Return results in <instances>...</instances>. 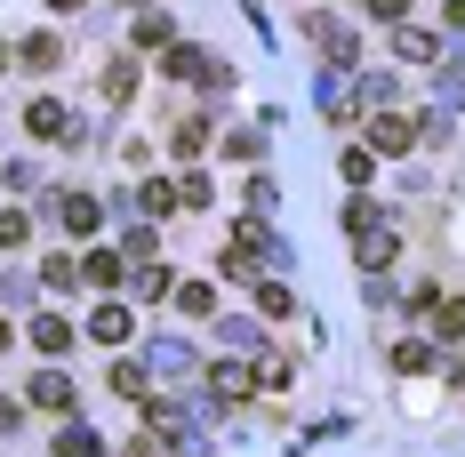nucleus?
<instances>
[{
	"label": "nucleus",
	"mask_w": 465,
	"mask_h": 457,
	"mask_svg": "<svg viewBox=\"0 0 465 457\" xmlns=\"http://www.w3.org/2000/svg\"><path fill=\"white\" fill-rule=\"evenodd\" d=\"M129 8H144V0H129Z\"/></svg>",
	"instance_id": "29"
},
{
	"label": "nucleus",
	"mask_w": 465,
	"mask_h": 457,
	"mask_svg": "<svg viewBox=\"0 0 465 457\" xmlns=\"http://www.w3.org/2000/svg\"><path fill=\"white\" fill-rule=\"evenodd\" d=\"M249 385H257L249 362H217V393H225V402H249Z\"/></svg>",
	"instance_id": "10"
},
{
	"label": "nucleus",
	"mask_w": 465,
	"mask_h": 457,
	"mask_svg": "<svg viewBox=\"0 0 465 457\" xmlns=\"http://www.w3.org/2000/svg\"><path fill=\"white\" fill-rule=\"evenodd\" d=\"M137 201H144V217H169V209H177V184H144Z\"/></svg>",
	"instance_id": "18"
},
{
	"label": "nucleus",
	"mask_w": 465,
	"mask_h": 457,
	"mask_svg": "<svg viewBox=\"0 0 465 457\" xmlns=\"http://www.w3.org/2000/svg\"><path fill=\"white\" fill-rule=\"evenodd\" d=\"M64 233H81V241L96 233V201L89 193H64Z\"/></svg>",
	"instance_id": "8"
},
{
	"label": "nucleus",
	"mask_w": 465,
	"mask_h": 457,
	"mask_svg": "<svg viewBox=\"0 0 465 457\" xmlns=\"http://www.w3.org/2000/svg\"><path fill=\"white\" fill-rule=\"evenodd\" d=\"M161 65H169V73H177V81H193V73H201V56H193V48H185V41L169 48V56H161Z\"/></svg>",
	"instance_id": "21"
},
{
	"label": "nucleus",
	"mask_w": 465,
	"mask_h": 457,
	"mask_svg": "<svg viewBox=\"0 0 465 457\" xmlns=\"http://www.w3.org/2000/svg\"><path fill=\"white\" fill-rule=\"evenodd\" d=\"M361 8H370V16H393V25H401V8H410V0H361Z\"/></svg>",
	"instance_id": "24"
},
{
	"label": "nucleus",
	"mask_w": 465,
	"mask_h": 457,
	"mask_svg": "<svg viewBox=\"0 0 465 457\" xmlns=\"http://www.w3.org/2000/svg\"><path fill=\"white\" fill-rule=\"evenodd\" d=\"M113 393H129V402H144V369H129V362H121V369H113Z\"/></svg>",
	"instance_id": "22"
},
{
	"label": "nucleus",
	"mask_w": 465,
	"mask_h": 457,
	"mask_svg": "<svg viewBox=\"0 0 465 457\" xmlns=\"http://www.w3.org/2000/svg\"><path fill=\"white\" fill-rule=\"evenodd\" d=\"M393 249H401V241L377 225V233H361V241H353V265H361V273H385V265H393Z\"/></svg>",
	"instance_id": "1"
},
{
	"label": "nucleus",
	"mask_w": 465,
	"mask_h": 457,
	"mask_svg": "<svg viewBox=\"0 0 465 457\" xmlns=\"http://www.w3.org/2000/svg\"><path fill=\"white\" fill-rule=\"evenodd\" d=\"M8 345H16V329H8V321H0V353H8Z\"/></svg>",
	"instance_id": "26"
},
{
	"label": "nucleus",
	"mask_w": 465,
	"mask_h": 457,
	"mask_svg": "<svg viewBox=\"0 0 465 457\" xmlns=\"http://www.w3.org/2000/svg\"><path fill=\"white\" fill-rule=\"evenodd\" d=\"M144 48H177V41H169V25H161V16H144V25H137V56H144Z\"/></svg>",
	"instance_id": "20"
},
{
	"label": "nucleus",
	"mask_w": 465,
	"mask_h": 457,
	"mask_svg": "<svg viewBox=\"0 0 465 457\" xmlns=\"http://www.w3.org/2000/svg\"><path fill=\"white\" fill-rule=\"evenodd\" d=\"M169 144H177V153H185V161H193V153L209 144V121H177V137H169Z\"/></svg>",
	"instance_id": "17"
},
{
	"label": "nucleus",
	"mask_w": 465,
	"mask_h": 457,
	"mask_svg": "<svg viewBox=\"0 0 465 457\" xmlns=\"http://www.w3.org/2000/svg\"><path fill=\"white\" fill-rule=\"evenodd\" d=\"M177 305H185V313H209V305H217V289H209V281H185V289H177Z\"/></svg>",
	"instance_id": "19"
},
{
	"label": "nucleus",
	"mask_w": 465,
	"mask_h": 457,
	"mask_svg": "<svg viewBox=\"0 0 465 457\" xmlns=\"http://www.w3.org/2000/svg\"><path fill=\"white\" fill-rule=\"evenodd\" d=\"M56 457H96V433H81V425H73V433L56 442Z\"/></svg>",
	"instance_id": "23"
},
{
	"label": "nucleus",
	"mask_w": 465,
	"mask_h": 457,
	"mask_svg": "<svg viewBox=\"0 0 465 457\" xmlns=\"http://www.w3.org/2000/svg\"><path fill=\"white\" fill-rule=\"evenodd\" d=\"M410 144H418V121L410 113H385L377 121V153H410Z\"/></svg>",
	"instance_id": "5"
},
{
	"label": "nucleus",
	"mask_w": 465,
	"mask_h": 457,
	"mask_svg": "<svg viewBox=\"0 0 465 457\" xmlns=\"http://www.w3.org/2000/svg\"><path fill=\"white\" fill-rule=\"evenodd\" d=\"M33 410H73V377L64 369H41L33 377Z\"/></svg>",
	"instance_id": "2"
},
{
	"label": "nucleus",
	"mask_w": 465,
	"mask_h": 457,
	"mask_svg": "<svg viewBox=\"0 0 465 457\" xmlns=\"http://www.w3.org/2000/svg\"><path fill=\"white\" fill-rule=\"evenodd\" d=\"M33 345H41V353H64V345H73V321H64V313H41V321H33Z\"/></svg>",
	"instance_id": "6"
},
{
	"label": "nucleus",
	"mask_w": 465,
	"mask_h": 457,
	"mask_svg": "<svg viewBox=\"0 0 465 457\" xmlns=\"http://www.w3.org/2000/svg\"><path fill=\"white\" fill-rule=\"evenodd\" d=\"M41 281H48V289H73V281H81V257H48Z\"/></svg>",
	"instance_id": "14"
},
{
	"label": "nucleus",
	"mask_w": 465,
	"mask_h": 457,
	"mask_svg": "<svg viewBox=\"0 0 465 457\" xmlns=\"http://www.w3.org/2000/svg\"><path fill=\"white\" fill-rule=\"evenodd\" d=\"M433 337H465V305L441 297V305H433Z\"/></svg>",
	"instance_id": "16"
},
{
	"label": "nucleus",
	"mask_w": 465,
	"mask_h": 457,
	"mask_svg": "<svg viewBox=\"0 0 465 457\" xmlns=\"http://www.w3.org/2000/svg\"><path fill=\"white\" fill-rule=\"evenodd\" d=\"M48 8H81V0H48Z\"/></svg>",
	"instance_id": "27"
},
{
	"label": "nucleus",
	"mask_w": 465,
	"mask_h": 457,
	"mask_svg": "<svg viewBox=\"0 0 465 457\" xmlns=\"http://www.w3.org/2000/svg\"><path fill=\"white\" fill-rule=\"evenodd\" d=\"M89 329L104 337V345H121V337H129V305H96V313H89Z\"/></svg>",
	"instance_id": "7"
},
{
	"label": "nucleus",
	"mask_w": 465,
	"mask_h": 457,
	"mask_svg": "<svg viewBox=\"0 0 465 457\" xmlns=\"http://www.w3.org/2000/svg\"><path fill=\"white\" fill-rule=\"evenodd\" d=\"M33 241V217L25 209H0V249H25Z\"/></svg>",
	"instance_id": "11"
},
{
	"label": "nucleus",
	"mask_w": 465,
	"mask_h": 457,
	"mask_svg": "<svg viewBox=\"0 0 465 457\" xmlns=\"http://www.w3.org/2000/svg\"><path fill=\"white\" fill-rule=\"evenodd\" d=\"M450 25H458V33H465V0H450Z\"/></svg>",
	"instance_id": "25"
},
{
	"label": "nucleus",
	"mask_w": 465,
	"mask_h": 457,
	"mask_svg": "<svg viewBox=\"0 0 465 457\" xmlns=\"http://www.w3.org/2000/svg\"><path fill=\"white\" fill-rule=\"evenodd\" d=\"M137 89V56H121V65H113V73H104V96H113V104H121V96Z\"/></svg>",
	"instance_id": "13"
},
{
	"label": "nucleus",
	"mask_w": 465,
	"mask_h": 457,
	"mask_svg": "<svg viewBox=\"0 0 465 457\" xmlns=\"http://www.w3.org/2000/svg\"><path fill=\"white\" fill-rule=\"evenodd\" d=\"M257 313H265V321H289V313H297V297H289L281 281H257Z\"/></svg>",
	"instance_id": "9"
},
{
	"label": "nucleus",
	"mask_w": 465,
	"mask_h": 457,
	"mask_svg": "<svg viewBox=\"0 0 465 457\" xmlns=\"http://www.w3.org/2000/svg\"><path fill=\"white\" fill-rule=\"evenodd\" d=\"M56 56H64V41H56V33H33V41L16 48V65H25V73H56Z\"/></svg>",
	"instance_id": "3"
},
{
	"label": "nucleus",
	"mask_w": 465,
	"mask_h": 457,
	"mask_svg": "<svg viewBox=\"0 0 465 457\" xmlns=\"http://www.w3.org/2000/svg\"><path fill=\"white\" fill-rule=\"evenodd\" d=\"M25 129H33V137H64V104H56V96H33V104H25Z\"/></svg>",
	"instance_id": "4"
},
{
	"label": "nucleus",
	"mask_w": 465,
	"mask_h": 457,
	"mask_svg": "<svg viewBox=\"0 0 465 457\" xmlns=\"http://www.w3.org/2000/svg\"><path fill=\"white\" fill-rule=\"evenodd\" d=\"M393 48H401L410 65H433V56H441V48H433V33H393Z\"/></svg>",
	"instance_id": "12"
},
{
	"label": "nucleus",
	"mask_w": 465,
	"mask_h": 457,
	"mask_svg": "<svg viewBox=\"0 0 465 457\" xmlns=\"http://www.w3.org/2000/svg\"><path fill=\"white\" fill-rule=\"evenodd\" d=\"M81 273H89V281H121V257H113V249H89Z\"/></svg>",
	"instance_id": "15"
},
{
	"label": "nucleus",
	"mask_w": 465,
	"mask_h": 457,
	"mask_svg": "<svg viewBox=\"0 0 465 457\" xmlns=\"http://www.w3.org/2000/svg\"><path fill=\"white\" fill-rule=\"evenodd\" d=\"M0 73H8V56H0Z\"/></svg>",
	"instance_id": "28"
}]
</instances>
